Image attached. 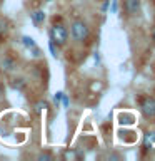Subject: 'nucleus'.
I'll list each match as a JSON object with an SVG mask.
<instances>
[{"label":"nucleus","instance_id":"obj_1","mask_svg":"<svg viewBox=\"0 0 155 161\" xmlns=\"http://www.w3.org/2000/svg\"><path fill=\"white\" fill-rule=\"evenodd\" d=\"M70 37H72L73 42L77 44H83L87 42L88 37H90V27L87 22H83V20H73L72 24H70Z\"/></svg>","mask_w":155,"mask_h":161},{"label":"nucleus","instance_id":"obj_2","mask_svg":"<svg viewBox=\"0 0 155 161\" xmlns=\"http://www.w3.org/2000/svg\"><path fill=\"white\" fill-rule=\"evenodd\" d=\"M48 37H50V40H53V42L60 47V45L67 44L68 30H67V27H65L62 22H55L52 27H50V30H48Z\"/></svg>","mask_w":155,"mask_h":161},{"label":"nucleus","instance_id":"obj_3","mask_svg":"<svg viewBox=\"0 0 155 161\" xmlns=\"http://www.w3.org/2000/svg\"><path fill=\"white\" fill-rule=\"evenodd\" d=\"M140 113L145 119H155V99L147 96L140 101Z\"/></svg>","mask_w":155,"mask_h":161},{"label":"nucleus","instance_id":"obj_4","mask_svg":"<svg viewBox=\"0 0 155 161\" xmlns=\"http://www.w3.org/2000/svg\"><path fill=\"white\" fill-rule=\"evenodd\" d=\"M123 8L128 15H137L140 12V0H123Z\"/></svg>","mask_w":155,"mask_h":161},{"label":"nucleus","instance_id":"obj_5","mask_svg":"<svg viewBox=\"0 0 155 161\" xmlns=\"http://www.w3.org/2000/svg\"><path fill=\"white\" fill-rule=\"evenodd\" d=\"M30 19H32L35 27H40V25L45 22V12L40 10V8L38 10H32V12H30Z\"/></svg>","mask_w":155,"mask_h":161},{"label":"nucleus","instance_id":"obj_6","mask_svg":"<svg viewBox=\"0 0 155 161\" xmlns=\"http://www.w3.org/2000/svg\"><path fill=\"white\" fill-rule=\"evenodd\" d=\"M148 149H155V131H150V133L145 134V139H143V153H147Z\"/></svg>","mask_w":155,"mask_h":161},{"label":"nucleus","instance_id":"obj_7","mask_svg":"<svg viewBox=\"0 0 155 161\" xmlns=\"http://www.w3.org/2000/svg\"><path fill=\"white\" fill-rule=\"evenodd\" d=\"M118 123L123 126H132L135 123V116L132 113H118Z\"/></svg>","mask_w":155,"mask_h":161},{"label":"nucleus","instance_id":"obj_8","mask_svg":"<svg viewBox=\"0 0 155 161\" xmlns=\"http://www.w3.org/2000/svg\"><path fill=\"white\" fill-rule=\"evenodd\" d=\"M25 79L23 77H15L12 82H10V86H12V89H15V91H22L23 87H25Z\"/></svg>","mask_w":155,"mask_h":161},{"label":"nucleus","instance_id":"obj_9","mask_svg":"<svg viewBox=\"0 0 155 161\" xmlns=\"http://www.w3.org/2000/svg\"><path fill=\"white\" fill-rule=\"evenodd\" d=\"M22 44H23L27 49H32V47H35V45H37V44H35V40H33L32 37H28V35H23V37H22Z\"/></svg>","mask_w":155,"mask_h":161},{"label":"nucleus","instance_id":"obj_10","mask_svg":"<svg viewBox=\"0 0 155 161\" xmlns=\"http://www.w3.org/2000/svg\"><path fill=\"white\" fill-rule=\"evenodd\" d=\"M13 65H15V64H13V60H12V59H8V57H5V59L2 60V69H3V70H7V72L13 69Z\"/></svg>","mask_w":155,"mask_h":161},{"label":"nucleus","instance_id":"obj_11","mask_svg":"<svg viewBox=\"0 0 155 161\" xmlns=\"http://www.w3.org/2000/svg\"><path fill=\"white\" fill-rule=\"evenodd\" d=\"M48 50H50V54L53 55V57H57L58 55V45L53 42V40H48Z\"/></svg>","mask_w":155,"mask_h":161},{"label":"nucleus","instance_id":"obj_12","mask_svg":"<svg viewBox=\"0 0 155 161\" xmlns=\"http://www.w3.org/2000/svg\"><path fill=\"white\" fill-rule=\"evenodd\" d=\"M7 25H8V24H7V20L0 19V35H3L5 32H7V29H8Z\"/></svg>","mask_w":155,"mask_h":161},{"label":"nucleus","instance_id":"obj_13","mask_svg":"<svg viewBox=\"0 0 155 161\" xmlns=\"http://www.w3.org/2000/svg\"><path fill=\"white\" fill-rule=\"evenodd\" d=\"M45 108H47V103H45V101H43V103H37V104H35V111H37V113H40V111L45 109Z\"/></svg>","mask_w":155,"mask_h":161},{"label":"nucleus","instance_id":"obj_14","mask_svg":"<svg viewBox=\"0 0 155 161\" xmlns=\"http://www.w3.org/2000/svg\"><path fill=\"white\" fill-rule=\"evenodd\" d=\"M62 96H63V92H57V94L53 96V103L57 104V106L60 104V101H62Z\"/></svg>","mask_w":155,"mask_h":161},{"label":"nucleus","instance_id":"obj_15","mask_svg":"<svg viewBox=\"0 0 155 161\" xmlns=\"http://www.w3.org/2000/svg\"><path fill=\"white\" fill-rule=\"evenodd\" d=\"M65 158H67V159H70V158H75V156H77V153H75V151L72 149V151H65Z\"/></svg>","mask_w":155,"mask_h":161},{"label":"nucleus","instance_id":"obj_16","mask_svg":"<svg viewBox=\"0 0 155 161\" xmlns=\"http://www.w3.org/2000/svg\"><path fill=\"white\" fill-rule=\"evenodd\" d=\"M38 159H52V154H48V153H40L38 154Z\"/></svg>","mask_w":155,"mask_h":161},{"label":"nucleus","instance_id":"obj_17","mask_svg":"<svg viewBox=\"0 0 155 161\" xmlns=\"http://www.w3.org/2000/svg\"><path fill=\"white\" fill-rule=\"evenodd\" d=\"M32 55L33 57H40V49L35 45V47H32Z\"/></svg>","mask_w":155,"mask_h":161},{"label":"nucleus","instance_id":"obj_18","mask_svg":"<svg viewBox=\"0 0 155 161\" xmlns=\"http://www.w3.org/2000/svg\"><path fill=\"white\" fill-rule=\"evenodd\" d=\"M62 103H63V106H65V108H67V106L70 104V101H68V97H67V96H65V94L62 96Z\"/></svg>","mask_w":155,"mask_h":161},{"label":"nucleus","instance_id":"obj_19","mask_svg":"<svg viewBox=\"0 0 155 161\" xmlns=\"http://www.w3.org/2000/svg\"><path fill=\"white\" fill-rule=\"evenodd\" d=\"M152 40H155V27H153V30H152Z\"/></svg>","mask_w":155,"mask_h":161},{"label":"nucleus","instance_id":"obj_20","mask_svg":"<svg viewBox=\"0 0 155 161\" xmlns=\"http://www.w3.org/2000/svg\"><path fill=\"white\" fill-rule=\"evenodd\" d=\"M45 2H53V0H45Z\"/></svg>","mask_w":155,"mask_h":161}]
</instances>
